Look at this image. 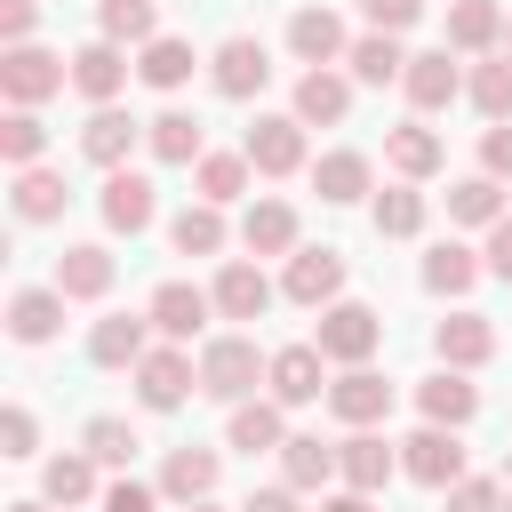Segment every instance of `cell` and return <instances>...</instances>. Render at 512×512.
<instances>
[{
  "instance_id": "7c38bea8",
  "label": "cell",
  "mask_w": 512,
  "mask_h": 512,
  "mask_svg": "<svg viewBox=\"0 0 512 512\" xmlns=\"http://www.w3.org/2000/svg\"><path fill=\"white\" fill-rule=\"evenodd\" d=\"M392 472H400V448H392L384 432H352V440H336V480H344V488L376 496Z\"/></svg>"
},
{
  "instance_id": "1f68e13d",
  "label": "cell",
  "mask_w": 512,
  "mask_h": 512,
  "mask_svg": "<svg viewBox=\"0 0 512 512\" xmlns=\"http://www.w3.org/2000/svg\"><path fill=\"white\" fill-rule=\"evenodd\" d=\"M344 64H352V80H368V88H384V80H408V48H400L392 32H360Z\"/></svg>"
},
{
  "instance_id": "484cf974",
  "label": "cell",
  "mask_w": 512,
  "mask_h": 512,
  "mask_svg": "<svg viewBox=\"0 0 512 512\" xmlns=\"http://www.w3.org/2000/svg\"><path fill=\"white\" fill-rule=\"evenodd\" d=\"M224 440H232L240 456H280V440H288L280 400H240V408H232V424H224Z\"/></svg>"
},
{
  "instance_id": "ee69618b",
  "label": "cell",
  "mask_w": 512,
  "mask_h": 512,
  "mask_svg": "<svg viewBox=\"0 0 512 512\" xmlns=\"http://www.w3.org/2000/svg\"><path fill=\"white\" fill-rule=\"evenodd\" d=\"M40 152H48L40 112H8V120H0V160H8V168H40Z\"/></svg>"
},
{
  "instance_id": "3957f363",
  "label": "cell",
  "mask_w": 512,
  "mask_h": 512,
  "mask_svg": "<svg viewBox=\"0 0 512 512\" xmlns=\"http://www.w3.org/2000/svg\"><path fill=\"white\" fill-rule=\"evenodd\" d=\"M400 472H408L416 488H440V496H448V488L464 480V440H456L448 424H424V432L400 440Z\"/></svg>"
},
{
  "instance_id": "8fae6325",
  "label": "cell",
  "mask_w": 512,
  "mask_h": 512,
  "mask_svg": "<svg viewBox=\"0 0 512 512\" xmlns=\"http://www.w3.org/2000/svg\"><path fill=\"white\" fill-rule=\"evenodd\" d=\"M208 312H216V296H208V288H192V280H160L144 320H152L168 344H184V336H200V328H208Z\"/></svg>"
},
{
  "instance_id": "7402d4cb",
  "label": "cell",
  "mask_w": 512,
  "mask_h": 512,
  "mask_svg": "<svg viewBox=\"0 0 512 512\" xmlns=\"http://www.w3.org/2000/svg\"><path fill=\"white\" fill-rule=\"evenodd\" d=\"M216 448H168V464H160V496H176V504H208L216 496Z\"/></svg>"
},
{
  "instance_id": "f5cc1de1",
  "label": "cell",
  "mask_w": 512,
  "mask_h": 512,
  "mask_svg": "<svg viewBox=\"0 0 512 512\" xmlns=\"http://www.w3.org/2000/svg\"><path fill=\"white\" fill-rule=\"evenodd\" d=\"M488 272L512 288V216H504V224H488Z\"/></svg>"
},
{
  "instance_id": "e575fe53",
  "label": "cell",
  "mask_w": 512,
  "mask_h": 512,
  "mask_svg": "<svg viewBox=\"0 0 512 512\" xmlns=\"http://www.w3.org/2000/svg\"><path fill=\"white\" fill-rule=\"evenodd\" d=\"M472 280H480V256H472L464 240H440V248L424 256V288H432V296H464Z\"/></svg>"
},
{
  "instance_id": "cb8c5ba5",
  "label": "cell",
  "mask_w": 512,
  "mask_h": 512,
  "mask_svg": "<svg viewBox=\"0 0 512 512\" xmlns=\"http://www.w3.org/2000/svg\"><path fill=\"white\" fill-rule=\"evenodd\" d=\"M240 248L248 256H296V208L288 200H256L240 216Z\"/></svg>"
},
{
  "instance_id": "ffe728a7",
  "label": "cell",
  "mask_w": 512,
  "mask_h": 512,
  "mask_svg": "<svg viewBox=\"0 0 512 512\" xmlns=\"http://www.w3.org/2000/svg\"><path fill=\"white\" fill-rule=\"evenodd\" d=\"M208 296H216V312H224V320H264V312H272V280H264L256 264H240V256L216 272V288H208Z\"/></svg>"
},
{
  "instance_id": "60d3db41",
  "label": "cell",
  "mask_w": 512,
  "mask_h": 512,
  "mask_svg": "<svg viewBox=\"0 0 512 512\" xmlns=\"http://www.w3.org/2000/svg\"><path fill=\"white\" fill-rule=\"evenodd\" d=\"M376 232H384V240H416V232H424V192H416V184L376 192Z\"/></svg>"
},
{
  "instance_id": "d6986e66",
  "label": "cell",
  "mask_w": 512,
  "mask_h": 512,
  "mask_svg": "<svg viewBox=\"0 0 512 512\" xmlns=\"http://www.w3.org/2000/svg\"><path fill=\"white\" fill-rule=\"evenodd\" d=\"M104 288H112V248H104V240H72V248L56 256V296H80V304H88V296H104Z\"/></svg>"
},
{
  "instance_id": "f1b7e54d",
  "label": "cell",
  "mask_w": 512,
  "mask_h": 512,
  "mask_svg": "<svg viewBox=\"0 0 512 512\" xmlns=\"http://www.w3.org/2000/svg\"><path fill=\"white\" fill-rule=\"evenodd\" d=\"M384 160H392V168H400L408 184H424V176H432V168L448 160V144H440V136L424 128V120H400V128L384 136Z\"/></svg>"
},
{
  "instance_id": "4dcf8cb0",
  "label": "cell",
  "mask_w": 512,
  "mask_h": 512,
  "mask_svg": "<svg viewBox=\"0 0 512 512\" xmlns=\"http://www.w3.org/2000/svg\"><path fill=\"white\" fill-rule=\"evenodd\" d=\"M56 320H64V296H56V288H16V296H8V336H16V344H48Z\"/></svg>"
},
{
  "instance_id": "8d00e7d4",
  "label": "cell",
  "mask_w": 512,
  "mask_h": 512,
  "mask_svg": "<svg viewBox=\"0 0 512 512\" xmlns=\"http://www.w3.org/2000/svg\"><path fill=\"white\" fill-rule=\"evenodd\" d=\"M448 216H456V224H504V184H496V176L448 184Z\"/></svg>"
},
{
  "instance_id": "30bf717a",
  "label": "cell",
  "mask_w": 512,
  "mask_h": 512,
  "mask_svg": "<svg viewBox=\"0 0 512 512\" xmlns=\"http://www.w3.org/2000/svg\"><path fill=\"white\" fill-rule=\"evenodd\" d=\"M328 408H336V424H352V432H376V424L392 416V384H384L376 368H344V376L328 384Z\"/></svg>"
},
{
  "instance_id": "52a82bcc",
  "label": "cell",
  "mask_w": 512,
  "mask_h": 512,
  "mask_svg": "<svg viewBox=\"0 0 512 512\" xmlns=\"http://www.w3.org/2000/svg\"><path fill=\"white\" fill-rule=\"evenodd\" d=\"M264 384H272L280 408H304V400L328 392V352H320V344H280L272 368H264Z\"/></svg>"
},
{
  "instance_id": "5bb4252c",
  "label": "cell",
  "mask_w": 512,
  "mask_h": 512,
  "mask_svg": "<svg viewBox=\"0 0 512 512\" xmlns=\"http://www.w3.org/2000/svg\"><path fill=\"white\" fill-rule=\"evenodd\" d=\"M72 88H80L88 104H112V96L128 88V56H120V40H88V48H72Z\"/></svg>"
},
{
  "instance_id": "603a6c76",
  "label": "cell",
  "mask_w": 512,
  "mask_h": 512,
  "mask_svg": "<svg viewBox=\"0 0 512 512\" xmlns=\"http://www.w3.org/2000/svg\"><path fill=\"white\" fill-rule=\"evenodd\" d=\"M288 48L320 72V64H336V56H352V40H344V24L328 16V8H296L288 16Z\"/></svg>"
},
{
  "instance_id": "816d5d0a",
  "label": "cell",
  "mask_w": 512,
  "mask_h": 512,
  "mask_svg": "<svg viewBox=\"0 0 512 512\" xmlns=\"http://www.w3.org/2000/svg\"><path fill=\"white\" fill-rule=\"evenodd\" d=\"M104 512H160V496H152L144 480H112V488H104Z\"/></svg>"
},
{
  "instance_id": "4316f807",
  "label": "cell",
  "mask_w": 512,
  "mask_h": 512,
  "mask_svg": "<svg viewBox=\"0 0 512 512\" xmlns=\"http://www.w3.org/2000/svg\"><path fill=\"white\" fill-rule=\"evenodd\" d=\"M504 8L496 0H448V48H464V56H488L496 40H504Z\"/></svg>"
},
{
  "instance_id": "e0dca14e",
  "label": "cell",
  "mask_w": 512,
  "mask_h": 512,
  "mask_svg": "<svg viewBox=\"0 0 512 512\" xmlns=\"http://www.w3.org/2000/svg\"><path fill=\"white\" fill-rule=\"evenodd\" d=\"M416 408H424V424H472L480 416V384H464V368H440V376H424L416 384Z\"/></svg>"
},
{
  "instance_id": "277c9868",
  "label": "cell",
  "mask_w": 512,
  "mask_h": 512,
  "mask_svg": "<svg viewBox=\"0 0 512 512\" xmlns=\"http://www.w3.org/2000/svg\"><path fill=\"white\" fill-rule=\"evenodd\" d=\"M64 80H72V56H48V48H32V40L0 56V88H8V104H16V112H32L40 96H56Z\"/></svg>"
},
{
  "instance_id": "d6a6232c",
  "label": "cell",
  "mask_w": 512,
  "mask_h": 512,
  "mask_svg": "<svg viewBox=\"0 0 512 512\" xmlns=\"http://www.w3.org/2000/svg\"><path fill=\"white\" fill-rule=\"evenodd\" d=\"M192 64H200V56H192V40H168V32H160V40L136 56V80H144V88H184V80H192Z\"/></svg>"
},
{
  "instance_id": "91938a15",
  "label": "cell",
  "mask_w": 512,
  "mask_h": 512,
  "mask_svg": "<svg viewBox=\"0 0 512 512\" xmlns=\"http://www.w3.org/2000/svg\"><path fill=\"white\" fill-rule=\"evenodd\" d=\"M504 40H512V24H504Z\"/></svg>"
},
{
  "instance_id": "9f6ffc18",
  "label": "cell",
  "mask_w": 512,
  "mask_h": 512,
  "mask_svg": "<svg viewBox=\"0 0 512 512\" xmlns=\"http://www.w3.org/2000/svg\"><path fill=\"white\" fill-rule=\"evenodd\" d=\"M8 512H48V504H32V496H24V504H8Z\"/></svg>"
},
{
  "instance_id": "83f0119b",
  "label": "cell",
  "mask_w": 512,
  "mask_h": 512,
  "mask_svg": "<svg viewBox=\"0 0 512 512\" xmlns=\"http://www.w3.org/2000/svg\"><path fill=\"white\" fill-rule=\"evenodd\" d=\"M344 112H352V80H336L328 64L296 80V120H304V128H336Z\"/></svg>"
},
{
  "instance_id": "836d02e7",
  "label": "cell",
  "mask_w": 512,
  "mask_h": 512,
  "mask_svg": "<svg viewBox=\"0 0 512 512\" xmlns=\"http://www.w3.org/2000/svg\"><path fill=\"white\" fill-rule=\"evenodd\" d=\"M312 184H320V200H336V208H352V200L368 192V152H320V168H312Z\"/></svg>"
},
{
  "instance_id": "7bdbcfd3",
  "label": "cell",
  "mask_w": 512,
  "mask_h": 512,
  "mask_svg": "<svg viewBox=\"0 0 512 512\" xmlns=\"http://www.w3.org/2000/svg\"><path fill=\"white\" fill-rule=\"evenodd\" d=\"M96 24H104V40H136V48H152L160 32H152V0H96Z\"/></svg>"
},
{
  "instance_id": "f546056e",
  "label": "cell",
  "mask_w": 512,
  "mask_h": 512,
  "mask_svg": "<svg viewBox=\"0 0 512 512\" xmlns=\"http://www.w3.org/2000/svg\"><path fill=\"white\" fill-rule=\"evenodd\" d=\"M144 144H152V160H168V168H192V160H200V120L168 104V112H152V120H144Z\"/></svg>"
},
{
  "instance_id": "681fc988",
  "label": "cell",
  "mask_w": 512,
  "mask_h": 512,
  "mask_svg": "<svg viewBox=\"0 0 512 512\" xmlns=\"http://www.w3.org/2000/svg\"><path fill=\"white\" fill-rule=\"evenodd\" d=\"M448 512H504V488L496 480H456L448 488Z\"/></svg>"
},
{
  "instance_id": "74e56055",
  "label": "cell",
  "mask_w": 512,
  "mask_h": 512,
  "mask_svg": "<svg viewBox=\"0 0 512 512\" xmlns=\"http://www.w3.org/2000/svg\"><path fill=\"white\" fill-rule=\"evenodd\" d=\"M40 496H48V504H88V496H96V456H48Z\"/></svg>"
},
{
  "instance_id": "44dd1931",
  "label": "cell",
  "mask_w": 512,
  "mask_h": 512,
  "mask_svg": "<svg viewBox=\"0 0 512 512\" xmlns=\"http://www.w3.org/2000/svg\"><path fill=\"white\" fill-rule=\"evenodd\" d=\"M432 352H440V368H480V360L496 352V328H488L480 312H448V320L432 328Z\"/></svg>"
},
{
  "instance_id": "9c48e42d",
  "label": "cell",
  "mask_w": 512,
  "mask_h": 512,
  "mask_svg": "<svg viewBox=\"0 0 512 512\" xmlns=\"http://www.w3.org/2000/svg\"><path fill=\"white\" fill-rule=\"evenodd\" d=\"M184 392H200V368H192L176 344H160V352L136 360V400H144V408L168 416V408H184Z\"/></svg>"
},
{
  "instance_id": "9a60e30c",
  "label": "cell",
  "mask_w": 512,
  "mask_h": 512,
  "mask_svg": "<svg viewBox=\"0 0 512 512\" xmlns=\"http://www.w3.org/2000/svg\"><path fill=\"white\" fill-rule=\"evenodd\" d=\"M400 88H408L416 112H448V104L464 96V72L448 64V48H424V56H408V80H400Z\"/></svg>"
},
{
  "instance_id": "b9f144b4",
  "label": "cell",
  "mask_w": 512,
  "mask_h": 512,
  "mask_svg": "<svg viewBox=\"0 0 512 512\" xmlns=\"http://www.w3.org/2000/svg\"><path fill=\"white\" fill-rule=\"evenodd\" d=\"M168 240L184 248V256H216L224 248V208H208V200H192L176 224H168Z\"/></svg>"
},
{
  "instance_id": "680465c9",
  "label": "cell",
  "mask_w": 512,
  "mask_h": 512,
  "mask_svg": "<svg viewBox=\"0 0 512 512\" xmlns=\"http://www.w3.org/2000/svg\"><path fill=\"white\" fill-rule=\"evenodd\" d=\"M504 512H512V488H504Z\"/></svg>"
},
{
  "instance_id": "f35d334b",
  "label": "cell",
  "mask_w": 512,
  "mask_h": 512,
  "mask_svg": "<svg viewBox=\"0 0 512 512\" xmlns=\"http://www.w3.org/2000/svg\"><path fill=\"white\" fill-rule=\"evenodd\" d=\"M464 96L488 112V128H496V120H512V56H488V64H472Z\"/></svg>"
},
{
  "instance_id": "4fadbf2b",
  "label": "cell",
  "mask_w": 512,
  "mask_h": 512,
  "mask_svg": "<svg viewBox=\"0 0 512 512\" xmlns=\"http://www.w3.org/2000/svg\"><path fill=\"white\" fill-rule=\"evenodd\" d=\"M96 208H104V224H112V232H144V224L160 216L152 176H136V168H112V176H104V192H96Z\"/></svg>"
},
{
  "instance_id": "11a10c76",
  "label": "cell",
  "mask_w": 512,
  "mask_h": 512,
  "mask_svg": "<svg viewBox=\"0 0 512 512\" xmlns=\"http://www.w3.org/2000/svg\"><path fill=\"white\" fill-rule=\"evenodd\" d=\"M320 512H376V496H360V488H328Z\"/></svg>"
},
{
  "instance_id": "d4e9b609",
  "label": "cell",
  "mask_w": 512,
  "mask_h": 512,
  "mask_svg": "<svg viewBox=\"0 0 512 512\" xmlns=\"http://www.w3.org/2000/svg\"><path fill=\"white\" fill-rule=\"evenodd\" d=\"M144 328H152V320H136V312L96 320V328H88V360H96V368H136V360L152 352V344H144Z\"/></svg>"
},
{
  "instance_id": "db71d44e",
  "label": "cell",
  "mask_w": 512,
  "mask_h": 512,
  "mask_svg": "<svg viewBox=\"0 0 512 512\" xmlns=\"http://www.w3.org/2000/svg\"><path fill=\"white\" fill-rule=\"evenodd\" d=\"M240 512H304V504H296V488H256Z\"/></svg>"
},
{
  "instance_id": "f6af8a7d",
  "label": "cell",
  "mask_w": 512,
  "mask_h": 512,
  "mask_svg": "<svg viewBox=\"0 0 512 512\" xmlns=\"http://www.w3.org/2000/svg\"><path fill=\"white\" fill-rule=\"evenodd\" d=\"M80 448L96 456V464H128L144 440H136V424L128 416H88V432H80Z\"/></svg>"
},
{
  "instance_id": "bcb514c9",
  "label": "cell",
  "mask_w": 512,
  "mask_h": 512,
  "mask_svg": "<svg viewBox=\"0 0 512 512\" xmlns=\"http://www.w3.org/2000/svg\"><path fill=\"white\" fill-rule=\"evenodd\" d=\"M360 16H368L376 32H392V40H400V32L424 16V0H360Z\"/></svg>"
},
{
  "instance_id": "ba28073f",
  "label": "cell",
  "mask_w": 512,
  "mask_h": 512,
  "mask_svg": "<svg viewBox=\"0 0 512 512\" xmlns=\"http://www.w3.org/2000/svg\"><path fill=\"white\" fill-rule=\"evenodd\" d=\"M208 80H216V96H256L264 80H272V56H264V40H248V32H232V40H216V56H208Z\"/></svg>"
},
{
  "instance_id": "7dc6e473",
  "label": "cell",
  "mask_w": 512,
  "mask_h": 512,
  "mask_svg": "<svg viewBox=\"0 0 512 512\" xmlns=\"http://www.w3.org/2000/svg\"><path fill=\"white\" fill-rule=\"evenodd\" d=\"M32 440H40L32 408H0V456H32Z\"/></svg>"
},
{
  "instance_id": "5b68a950",
  "label": "cell",
  "mask_w": 512,
  "mask_h": 512,
  "mask_svg": "<svg viewBox=\"0 0 512 512\" xmlns=\"http://www.w3.org/2000/svg\"><path fill=\"white\" fill-rule=\"evenodd\" d=\"M240 152H248L256 176H296V168H304V120H296V112H264V120L240 136Z\"/></svg>"
},
{
  "instance_id": "c3c4849f",
  "label": "cell",
  "mask_w": 512,
  "mask_h": 512,
  "mask_svg": "<svg viewBox=\"0 0 512 512\" xmlns=\"http://www.w3.org/2000/svg\"><path fill=\"white\" fill-rule=\"evenodd\" d=\"M480 176H496V184L512 176V120H496V128L480 136Z\"/></svg>"
},
{
  "instance_id": "ac0fdd59",
  "label": "cell",
  "mask_w": 512,
  "mask_h": 512,
  "mask_svg": "<svg viewBox=\"0 0 512 512\" xmlns=\"http://www.w3.org/2000/svg\"><path fill=\"white\" fill-rule=\"evenodd\" d=\"M328 480H336V448L328 440H312V432H288L280 440V488H296V496H328Z\"/></svg>"
},
{
  "instance_id": "6f0895ef",
  "label": "cell",
  "mask_w": 512,
  "mask_h": 512,
  "mask_svg": "<svg viewBox=\"0 0 512 512\" xmlns=\"http://www.w3.org/2000/svg\"><path fill=\"white\" fill-rule=\"evenodd\" d=\"M184 512H224V504H216V496H208V504H184Z\"/></svg>"
},
{
  "instance_id": "ab89813d",
  "label": "cell",
  "mask_w": 512,
  "mask_h": 512,
  "mask_svg": "<svg viewBox=\"0 0 512 512\" xmlns=\"http://www.w3.org/2000/svg\"><path fill=\"white\" fill-rule=\"evenodd\" d=\"M240 192H248V152H200V200L224 208Z\"/></svg>"
},
{
  "instance_id": "8992f818",
  "label": "cell",
  "mask_w": 512,
  "mask_h": 512,
  "mask_svg": "<svg viewBox=\"0 0 512 512\" xmlns=\"http://www.w3.org/2000/svg\"><path fill=\"white\" fill-rule=\"evenodd\" d=\"M280 296H288V304L328 312V304L344 296V256H336V248H296V256H288V272H280Z\"/></svg>"
},
{
  "instance_id": "f907efd6",
  "label": "cell",
  "mask_w": 512,
  "mask_h": 512,
  "mask_svg": "<svg viewBox=\"0 0 512 512\" xmlns=\"http://www.w3.org/2000/svg\"><path fill=\"white\" fill-rule=\"evenodd\" d=\"M32 24H40V8H32V0H0V40H8V48H24V40H32Z\"/></svg>"
},
{
  "instance_id": "6da1fadb",
  "label": "cell",
  "mask_w": 512,
  "mask_h": 512,
  "mask_svg": "<svg viewBox=\"0 0 512 512\" xmlns=\"http://www.w3.org/2000/svg\"><path fill=\"white\" fill-rule=\"evenodd\" d=\"M264 368H272V360H256V336H208V344H200V392L224 400V408H240V400L264 384Z\"/></svg>"
},
{
  "instance_id": "2e32d148",
  "label": "cell",
  "mask_w": 512,
  "mask_h": 512,
  "mask_svg": "<svg viewBox=\"0 0 512 512\" xmlns=\"http://www.w3.org/2000/svg\"><path fill=\"white\" fill-rule=\"evenodd\" d=\"M136 136H144V120H128L120 104H96V112H88V128H80V152L112 176V168H128V144H136Z\"/></svg>"
},
{
  "instance_id": "d590c367",
  "label": "cell",
  "mask_w": 512,
  "mask_h": 512,
  "mask_svg": "<svg viewBox=\"0 0 512 512\" xmlns=\"http://www.w3.org/2000/svg\"><path fill=\"white\" fill-rule=\"evenodd\" d=\"M16 216H24V224L64 216V176H56V168H16Z\"/></svg>"
},
{
  "instance_id": "7a4b0ae2",
  "label": "cell",
  "mask_w": 512,
  "mask_h": 512,
  "mask_svg": "<svg viewBox=\"0 0 512 512\" xmlns=\"http://www.w3.org/2000/svg\"><path fill=\"white\" fill-rule=\"evenodd\" d=\"M312 344L336 360V368H368V352L384 344V320L368 312V304H352V296H336L328 312H320V328H312Z\"/></svg>"
}]
</instances>
